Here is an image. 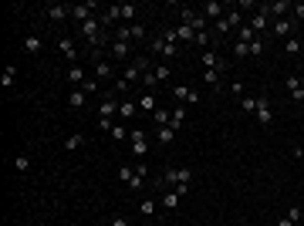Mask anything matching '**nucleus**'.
Segmentation results:
<instances>
[{"label": "nucleus", "mask_w": 304, "mask_h": 226, "mask_svg": "<svg viewBox=\"0 0 304 226\" xmlns=\"http://www.w3.org/2000/svg\"><path fill=\"white\" fill-rule=\"evenodd\" d=\"M139 213H142V216H155V199H142V203H139Z\"/></svg>", "instance_id": "37"}, {"label": "nucleus", "mask_w": 304, "mask_h": 226, "mask_svg": "<svg viewBox=\"0 0 304 226\" xmlns=\"http://www.w3.org/2000/svg\"><path fill=\"white\" fill-rule=\"evenodd\" d=\"M14 81H17V68H14V64H7V71L0 75V85H3V88H14Z\"/></svg>", "instance_id": "28"}, {"label": "nucleus", "mask_w": 304, "mask_h": 226, "mask_svg": "<svg viewBox=\"0 0 304 226\" xmlns=\"http://www.w3.org/2000/svg\"><path fill=\"white\" fill-rule=\"evenodd\" d=\"M115 91H118V94L129 91V81H125V78H118V81H115Z\"/></svg>", "instance_id": "52"}, {"label": "nucleus", "mask_w": 304, "mask_h": 226, "mask_svg": "<svg viewBox=\"0 0 304 226\" xmlns=\"http://www.w3.org/2000/svg\"><path fill=\"white\" fill-rule=\"evenodd\" d=\"M172 98L183 101V105H200V91H193L186 85H176V88H172Z\"/></svg>", "instance_id": "7"}, {"label": "nucleus", "mask_w": 304, "mask_h": 226, "mask_svg": "<svg viewBox=\"0 0 304 226\" xmlns=\"http://www.w3.org/2000/svg\"><path fill=\"white\" fill-rule=\"evenodd\" d=\"M203 81H206L209 88H216V91H223V88H220V71H203Z\"/></svg>", "instance_id": "35"}, {"label": "nucleus", "mask_w": 304, "mask_h": 226, "mask_svg": "<svg viewBox=\"0 0 304 226\" xmlns=\"http://www.w3.org/2000/svg\"><path fill=\"white\" fill-rule=\"evenodd\" d=\"M112 226H129V223H125L122 216H115V220H112Z\"/></svg>", "instance_id": "53"}, {"label": "nucleus", "mask_w": 304, "mask_h": 226, "mask_svg": "<svg viewBox=\"0 0 304 226\" xmlns=\"http://www.w3.org/2000/svg\"><path fill=\"white\" fill-rule=\"evenodd\" d=\"M24 47H27L31 54H38V51H41V38H38V34H34V38H27V41H24Z\"/></svg>", "instance_id": "43"}, {"label": "nucleus", "mask_w": 304, "mask_h": 226, "mask_svg": "<svg viewBox=\"0 0 304 226\" xmlns=\"http://www.w3.org/2000/svg\"><path fill=\"white\" fill-rule=\"evenodd\" d=\"M135 115H139V101H132V98L118 101V118H135Z\"/></svg>", "instance_id": "19"}, {"label": "nucleus", "mask_w": 304, "mask_h": 226, "mask_svg": "<svg viewBox=\"0 0 304 226\" xmlns=\"http://www.w3.org/2000/svg\"><path fill=\"white\" fill-rule=\"evenodd\" d=\"M95 10H98V3H95V0H88V3H75V7H71V17H75L78 24H85V20H92V17H95Z\"/></svg>", "instance_id": "5"}, {"label": "nucleus", "mask_w": 304, "mask_h": 226, "mask_svg": "<svg viewBox=\"0 0 304 226\" xmlns=\"http://www.w3.org/2000/svg\"><path fill=\"white\" fill-rule=\"evenodd\" d=\"M260 125H270L274 122V112H270V94H257V115H253Z\"/></svg>", "instance_id": "4"}, {"label": "nucleus", "mask_w": 304, "mask_h": 226, "mask_svg": "<svg viewBox=\"0 0 304 226\" xmlns=\"http://www.w3.org/2000/svg\"><path fill=\"white\" fill-rule=\"evenodd\" d=\"M115 7H118L122 24H135V17H139V7H135V3H115Z\"/></svg>", "instance_id": "15"}, {"label": "nucleus", "mask_w": 304, "mask_h": 226, "mask_svg": "<svg viewBox=\"0 0 304 226\" xmlns=\"http://www.w3.org/2000/svg\"><path fill=\"white\" fill-rule=\"evenodd\" d=\"M216 34H223V38H227V34H233V27L227 24V17H220V20H216Z\"/></svg>", "instance_id": "45"}, {"label": "nucleus", "mask_w": 304, "mask_h": 226, "mask_svg": "<svg viewBox=\"0 0 304 226\" xmlns=\"http://www.w3.org/2000/svg\"><path fill=\"white\" fill-rule=\"evenodd\" d=\"M179 199H183V196H179L176 189H169V192H166V196H162L159 203H162V206H166V209H176V206H179Z\"/></svg>", "instance_id": "29"}, {"label": "nucleus", "mask_w": 304, "mask_h": 226, "mask_svg": "<svg viewBox=\"0 0 304 226\" xmlns=\"http://www.w3.org/2000/svg\"><path fill=\"white\" fill-rule=\"evenodd\" d=\"M200 64H203L206 71H220V68H223V64H220V54H216V51H209V47L200 54Z\"/></svg>", "instance_id": "14"}, {"label": "nucleus", "mask_w": 304, "mask_h": 226, "mask_svg": "<svg viewBox=\"0 0 304 226\" xmlns=\"http://www.w3.org/2000/svg\"><path fill=\"white\" fill-rule=\"evenodd\" d=\"M230 94H237V98H244V85H240V81H233V85H230Z\"/></svg>", "instance_id": "50"}, {"label": "nucleus", "mask_w": 304, "mask_h": 226, "mask_svg": "<svg viewBox=\"0 0 304 226\" xmlns=\"http://www.w3.org/2000/svg\"><path fill=\"white\" fill-rule=\"evenodd\" d=\"M247 54H250V44H247V41H237V44H233V57H237V61H244Z\"/></svg>", "instance_id": "32"}, {"label": "nucleus", "mask_w": 304, "mask_h": 226, "mask_svg": "<svg viewBox=\"0 0 304 226\" xmlns=\"http://www.w3.org/2000/svg\"><path fill=\"white\" fill-rule=\"evenodd\" d=\"M291 31H294V20H287V17L274 20V34L277 38H291Z\"/></svg>", "instance_id": "22"}, {"label": "nucleus", "mask_w": 304, "mask_h": 226, "mask_svg": "<svg viewBox=\"0 0 304 226\" xmlns=\"http://www.w3.org/2000/svg\"><path fill=\"white\" fill-rule=\"evenodd\" d=\"M14 169H17V172H27V169H31V159H27V155H17V159H14Z\"/></svg>", "instance_id": "44"}, {"label": "nucleus", "mask_w": 304, "mask_h": 226, "mask_svg": "<svg viewBox=\"0 0 304 226\" xmlns=\"http://www.w3.org/2000/svg\"><path fill=\"white\" fill-rule=\"evenodd\" d=\"M81 145H85V135H81V132H75V135L64 138V149H68V152H78Z\"/></svg>", "instance_id": "24"}, {"label": "nucleus", "mask_w": 304, "mask_h": 226, "mask_svg": "<svg viewBox=\"0 0 304 226\" xmlns=\"http://www.w3.org/2000/svg\"><path fill=\"white\" fill-rule=\"evenodd\" d=\"M115 41L132 44V24H118V27H115Z\"/></svg>", "instance_id": "27"}, {"label": "nucleus", "mask_w": 304, "mask_h": 226, "mask_svg": "<svg viewBox=\"0 0 304 226\" xmlns=\"http://www.w3.org/2000/svg\"><path fill=\"white\" fill-rule=\"evenodd\" d=\"M200 14H203V17H213V20H220L223 17V3H216V0H209V3H203V7H200Z\"/></svg>", "instance_id": "18"}, {"label": "nucleus", "mask_w": 304, "mask_h": 226, "mask_svg": "<svg viewBox=\"0 0 304 226\" xmlns=\"http://www.w3.org/2000/svg\"><path fill=\"white\" fill-rule=\"evenodd\" d=\"M135 38H146V24H142V20H135V24H132V41Z\"/></svg>", "instance_id": "48"}, {"label": "nucleus", "mask_w": 304, "mask_h": 226, "mask_svg": "<svg viewBox=\"0 0 304 226\" xmlns=\"http://www.w3.org/2000/svg\"><path fill=\"white\" fill-rule=\"evenodd\" d=\"M108 78H115V68H112V61L98 57V61H95V81H108Z\"/></svg>", "instance_id": "12"}, {"label": "nucleus", "mask_w": 304, "mask_h": 226, "mask_svg": "<svg viewBox=\"0 0 304 226\" xmlns=\"http://www.w3.org/2000/svg\"><path fill=\"white\" fill-rule=\"evenodd\" d=\"M209 41H213V38H209V31H200V34H196V41H193V44H196V47H206Z\"/></svg>", "instance_id": "46"}, {"label": "nucleus", "mask_w": 304, "mask_h": 226, "mask_svg": "<svg viewBox=\"0 0 304 226\" xmlns=\"http://www.w3.org/2000/svg\"><path fill=\"white\" fill-rule=\"evenodd\" d=\"M176 41H190L193 44V41H196V31H193L190 24H179V27H176Z\"/></svg>", "instance_id": "25"}, {"label": "nucleus", "mask_w": 304, "mask_h": 226, "mask_svg": "<svg viewBox=\"0 0 304 226\" xmlns=\"http://www.w3.org/2000/svg\"><path fill=\"white\" fill-rule=\"evenodd\" d=\"M108 135H112L115 142H125V138H129V135H132V129H125V125H118V122H115L112 129H108Z\"/></svg>", "instance_id": "26"}, {"label": "nucleus", "mask_w": 304, "mask_h": 226, "mask_svg": "<svg viewBox=\"0 0 304 226\" xmlns=\"http://www.w3.org/2000/svg\"><path fill=\"white\" fill-rule=\"evenodd\" d=\"M162 182H166V186H190V182H193V172L186 169V166H179V169H166Z\"/></svg>", "instance_id": "3"}, {"label": "nucleus", "mask_w": 304, "mask_h": 226, "mask_svg": "<svg viewBox=\"0 0 304 226\" xmlns=\"http://www.w3.org/2000/svg\"><path fill=\"white\" fill-rule=\"evenodd\" d=\"M81 91H85V94H92V91H98V81H95V78H88V81H85V85H81Z\"/></svg>", "instance_id": "49"}, {"label": "nucleus", "mask_w": 304, "mask_h": 226, "mask_svg": "<svg viewBox=\"0 0 304 226\" xmlns=\"http://www.w3.org/2000/svg\"><path fill=\"white\" fill-rule=\"evenodd\" d=\"M291 10H294V20H304V3H294Z\"/></svg>", "instance_id": "51"}, {"label": "nucleus", "mask_w": 304, "mask_h": 226, "mask_svg": "<svg viewBox=\"0 0 304 226\" xmlns=\"http://www.w3.org/2000/svg\"><path fill=\"white\" fill-rule=\"evenodd\" d=\"M71 17V7H64V3H51V7H48V20H68Z\"/></svg>", "instance_id": "16"}, {"label": "nucleus", "mask_w": 304, "mask_h": 226, "mask_svg": "<svg viewBox=\"0 0 304 226\" xmlns=\"http://www.w3.org/2000/svg\"><path fill=\"white\" fill-rule=\"evenodd\" d=\"M115 112H118V105H115V94H105V98H101V105H98V118L112 122Z\"/></svg>", "instance_id": "9"}, {"label": "nucleus", "mask_w": 304, "mask_h": 226, "mask_svg": "<svg viewBox=\"0 0 304 226\" xmlns=\"http://www.w3.org/2000/svg\"><path fill=\"white\" fill-rule=\"evenodd\" d=\"M115 176H118V179H122V182L129 186V182H132V176H135V169H132V166H122V169L115 172Z\"/></svg>", "instance_id": "39"}, {"label": "nucleus", "mask_w": 304, "mask_h": 226, "mask_svg": "<svg viewBox=\"0 0 304 226\" xmlns=\"http://www.w3.org/2000/svg\"><path fill=\"white\" fill-rule=\"evenodd\" d=\"M57 47H61V54L68 57V61H78V44L71 38H57Z\"/></svg>", "instance_id": "17"}, {"label": "nucleus", "mask_w": 304, "mask_h": 226, "mask_svg": "<svg viewBox=\"0 0 304 226\" xmlns=\"http://www.w3.org/2000/svg\"><path fill=\"white\" fill-rule=\"evenodd\" d=\"M152 71H155V78H159V81H169V64H152Z\"/></svg>", "instance_id": "38"}, {"label": "nucleus", "mask_w": 304, "mask_h": 226, "mask_svg": "<svg viewBox=\"0 0 304 226\" xmlns=\"http://www.w3.org/2000/svg\"><path fill=\"white\" fill-rule=\"evenodd\" d=\"M240 105H244V112H247V115H257V98H247V94H244Z\"/></svg>", "instance_id": "40"}, {"label": "nucleus", "mask_w": 304, "mask_h": 226, "mask_svg": "<svg viewBox=\"0 0 304 226\" xmlns=\"http://www.w3.org/2000/svg\"><path fill=\"white\" fill-rule=\"evenodd\" d=\"M68 81H71L75 88H81V85L88 81V75H85V68H81V64H71V68H68Z\"/></svg>", "instance_id": "21"}, {"label": "nucleus", "mask_w": 304, "mask_h": 226, "mask_svg": "<svg viewBox=\"0 0 304 226\" xmlns=\"http://www.w3.org/2000/svg\"><path fill=\"white\" fill-rule=\"evenodd\" d=\"M301 216H304V209H301V206H291V209H287V220H291V223H298Z\"/></svg>", "instance_id": "47"}, {"label": "nucleus", "mask_w": 304, "mask_h": 226, "mask_svg": "<svg viewBox=\"0 0 304 226\" xmlns=\"http://www.w3.org/2000/svg\"><path fill=\"white\" fill-rule=\"evenodd\" d=\"M142 85H146L149 91H152V88H155V85H159V78H155V71H152V68H149V71H146V75H142Z\"/></svg>", "instance_id": "41"}, {"label": "nucleus", "mask_w": 304, "mask_h": 226, "mask_svg": "<svg viewBox=\"0 0 304 226\" xmlns=\"http://www.w3.org/2000/svg\"><path fill=\"white\" fill-rule=\"evenodd\" d=\"M291 7H294V3H291V0H277V3H270V7H267V10H270V17H284L287 10H291Z\"/></svg>", "instance_id": "23"}, {"label": "nucleus", "mask_w": 304, "mask_h": 226, "mask_svg": "<svg viewBox=\"0 0 304 226\" xmlns=\"http://www.w3.org/2000/svg\"><path fill=\"white\" fill-rule=\"evenodd\" d=\"M287 91H291V101H304V81L298 75H287Z\"/></svg>", "instance_id": "11"}, {"label": "nucleus", "mask_w": 304, "mask_h": 226, "mask_svg": "<svg viewBox=\"0 0 304 226\" xmlns=\"http://www.w3.org/2000/svg\"><path fill=\"white\" fill-rule=\"evenodd\" d=\"M159 142H162V145H172V138H176V129H169V125H159Z\"/></svg>", "instance_id": "30"}, {"label": "nucleus", "mask_w": 304, "mask_h": 226, "mask_svg": "<svg viewBox=\"0 0 304 226\" xmlns=\"http://www.w3.org/2000/svg\"><path fill=\"white\" fill-rule=\"evenodd\" d=\"M139 112H142V115H155V112H159V101H155V94H152V91H146L142 98H139Z\"/></svg>", "instance_id": "13"}, {"label": "nucleus", "mask_w": 304, "mask_h": 226, "mask_svg": "<svg viewBox=\"0 0 304 226\" xmlns=\"http://www.w3.org/2000/svg\"><path fill=\"white\" fill-rule=\"evenodd\" d=\"M129 142H132V155H139V159H142V155L149 152V145H146V132H142V129H132Z\"/></svg>", "instance_id": "8"}, {"label": "nucleus", "mask_w": 304, "mask_h": 226, "mask_svg": "<svg viewBox=\"0 0 304 226\" xmlns=\"http://www.w3.org/2000/svg\"><path fill=\"white\" fill-rule=\"evenodd\" d=\"M149 51H152V54H162V57H166V64H169V57L179 54V41H176V31H166V34L152 38Z\"/></svg>", "instance_id": "1"}, {"label": "nucleus", "mask_w": 304, "mask_h": 226, "mask_svg": "<svg viewBox=\"0 0 304 226\" xmlns=\"http://www.w3.org/2000/svg\"><path fill=\"white\" fill-rule=\"evenodd\" d=\"M85 101H88V94L81 91V88H71V91H68V108H85Z\"/></svg>", "instance_id": "20"}, {"label": "nucleus", "mask_w": 304, "mask_h": 226, "mask_svg": "<svg viewBox=\"0 0 304 226\" xmlns=\"http://www.w3.org/2000/svg\"><path fill=\"white\" fill-rule=\"evenodd\" d=\"M108 54H112V61H129V57H132V47H129L125 41H112Z\"/></svg>", "instance_id": "10"}, {"label": "nucleus", "mask_w": 304, "mask_h": 226, "mask_svg": "<svg viewBox=\"0 0 304 226\" xmlns=\"http://www.w3.org/2000/svg\"><path fill=\"white\" fill-rule=\"evenodd\" d=\"M267 24H270V10H267V7H260V10H257V14L250 17V31H253L257 38H260V34L267 31Z\"/></svg>", "instance_id": "6"}, {"label": "nucleus", "mask_w": 304, "mask_h": 226, "mask_svg": "<svg viewBox=\"0 0 304 226\" xmlns=\"http://www.w3.org/2000/svg\"><path fill=\"white\" fill-rule=\"evenodd\" d=\"M284 51H287V54H298V51H301V41H298V38H287L284 41Z\"/></svg>", "instance_id": "42"}, {"label": "nucleus", "mask_w": 304, "mask_h": 226, "mask_svg": "<svg viewBox=\"0 0 304 226\" xmlns=\"http://www.w3.org/2000/svg\"><path fill=\"white\" fill-rule=\"evenodd\" d=\"M267 51V44H264V38H253L250 41V57H260Z\"/></svg>", "instance_id": "34"}, {"label": "nucleus", "mask_w": 304, "mask_h": 226, "mask_svg": "<svg viewBox=\"0 0 304 226\" xmlns=\"http://www.w3.org/2000/svg\"><path fill=\"white\" fill-rule=\"evenodd\" d=\"M169 118H172V115H169V108H159V112L152 115V122H155V129H159V125H169Z\"/></svg>", "instance_id": "36"}, {"label": "nucleus", "mask_w": 304, "mask_h": 226, "mask_svg": "<svg viewBox=\"0 0 304 226\" xmlns=\"http://www.w3.org/2000/svg\"><path fill=\"white\" fill-rule=\"evenodd\" d=\"M227 24L233 27V31H240V27H244V14H240V10H230V14H227Z\"/></svg>", "instance_id": "33"}, {"label": "nucleus", "mask_w": 304, "mask_h": 226, "mask_svg": "<svg viewBox=\"0 0 304 226\" xmlns=\"http://www.w3.org/2000/svg\"><path fill=\"white\" fill-rule=\"evenodd\" d=\"M183 122H186V108H183V105H179V108H172V118H169V129H179V125H183Z\"/></svg>", "instance_id": "31"}, {"label": "nucleus", "mask_w": 304, "mask_h": 226, "mask_svg": "<svg viewBox=\"0 0 304 226\" xmlns=\"http://www.w3.org/2000/svg\"><path fill=\"white\" fill-rule=\"evenodd\" d=\"M78 34L88 41V47H92V51H98V47L105 44V27H101V20H98V17L85 20V24H78Z\"/></svg>", "instance_id": "2"}, {"label": "nucleus", "mask_w": 304, "mask_h": 226, "mask_svg": "<svg viewBox=\"0 0 304 226\" xmlns=\"http://www.w3.org/2000/svg\"><path fill=\"white\" fill-rule=\"evenodd\" d=\"M277 226H298V223H291V220H287V216H284V220H281V223H277Z\"/></svg>", "instance_id": "54"}]
</instances>
